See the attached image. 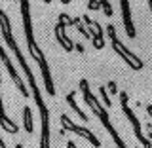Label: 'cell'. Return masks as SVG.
Listing matches in <instances>:
<instances>
[{"mask_svg": "<svg viewBox=\"0 0 152 148\" xmlns=\"http://www.w3.org/2000/svg\"><path fill=\"white\" fill-rule=\"evenodd\" d=\"M80 89H82V95H84L86 104H88V106L93 110V114L99 118V122L103 123V127L108 131V135L112 137V141H114V144H116V148H127V144L124 142V139L120 137V133L114 129V125H112L110 118H108V114H107V108H104L103 104L97 101V97H95V95L91 93V89H89V82H88V80H84V78L80 80Z\"/></svg>", "mask_w": 152, "mask_h": 148, "instance_id": "cell-1", "label": "cell"}, {"mask_svg": "<svg viewBox=\"0 0 152 148\" xmlns=\"http://www.w3.org/2000/svg\"><path fill=\"white\" fill-rule=\"evenodd\" d=\"M28 80V85H31V91H32V97H34V103L40 110V120H42V131H40V148H51L50 146V108L48 104L44 103L42 99V93L36 85V78L34 74L32 76H27Z\"/></svg>", "mask_w": 152, "mask_h": 148, "instance_id": "cell-2", "label": "cell"}, {"mask_svg": "<svg viewBox=\"0 0 152 148\" xmlns=\"http://www.w3.org/2000/svg\"><path fill=\"white\" fill-rule=\"evenodd\" d=\"M21 6V17H23V31H25V38H27V47H28V53L34 61L40 59V55H44V51L38 47L36 44V38L34 32H32V19H31V2L28 0H21L19 2Z\"/></svg>", "mask_w": 152, "mask_h": 148, "instance_id": "cell-3", "label": "cell"}, {"mask_svg": "<svg viewBox=\"0 0 152 148\" xmlns=\"http://www.w3.org/2000/svg\"><path fill=\"white\" fill-rule=\"evenodd\" d=\"M107 34H108V38H110L112 50L116 51V53L120 55L127 65H129V69H133V70H141L142 66H145V63H142L139 57H137V53H133L129 47H127V46L120 40V38L116 36V28H114V25H107Z\"/></svg>", "mask_w": 152, "mask_h": 148, "instance_id": "cell-4", "label": "cell"}, {"mask_svg": "<svg viewBox=\"0 0 152 148\" xmlns=\"http://www.w3.org/2000/svg\"><path fill=\"white\" fill-rule=\"evenodd\" d=\"M0 31H2V36H4V40H6L8 47H10V50H12V53L15 55V59L19 61V65H21L23 72H25V74L32 72V70H31V66L27 65V59H25V57H23L21 50H19L17 42L13 40V32H12V23H10V17L6 15V12H4L2 8H0Z\"/></svg>", "mask_w": 152, "mask_h": 148, "instance_id": "cell-5", "label": "cell"}, {"mask_svg": "<svg viewBox=\"0 0 152 148\" xmlns=\"http://www.w3.org/2000/svg\"><path fill=\"white\" fill-rule=\"evenodd\" d=\"M59 120H61V125H63V127L59 129V135H61V137L65 135V131H72V133H76V135H80L82 139H86L93 148H101V142H99V139L91 133V129H86V127H82V125H76V123H72V122H70V118L66 116V114H61Z\"/></svg>", "mask_w": 152, "mask_h": 148, "instance_id": "cell-6", "label": "cell"}, {"mask_svg": "<svg viewBox=\"0 0 152 148\" xmlns=\"http://www.w3.org/2000/svg\"><path fill=\"white\" fill-rule=\"evenodd\" d=\"M69 25H72V17L66 15V13H59L57 25H55V38H57V42L61 44V47H63L66 53H70V51L74 50V44L70 42V38L66 36V32H65V28Z\"/></svg>", "mask_w": 152, "mask_h": 148, "instance_id": "cell-7", "label": "cell"}, {"mask_svg": "<svg viewBox=\"0 0 152 148\" xmlns=\"http://www.w3.org/2000/svg\"><path fill=\"white\" fill-rule=\"evenodd\" d=\"M127 101H129V99H127V93H126V91H122V93H120V103H122V112H124V114H126V118H127V120H129V123H131V125H133V135H135V137H137V141H139V142H142V141H145V139H146V137H145V135H142V127H141V122H139V120H137V116H135V112H133V110H131V108H129V104H127Z\"/></svg>", "mask_w": 152, "mask_h": 148, "instance_id": "cell-8", "label": "cell"}, {"mask_svg": "<svg viewBox=\"0 0 152 148\" xmlns=\"http://www.w3.org/2000/svg\"><path fill=\"white\" fill-rule=\"evenodd\" d=\"M0 59H2V63H4V66L8 69V72H10V76H12V80H13V84L17 85V89H19V93L23 95V97H28V89L25 87V84H23V80H21V76L17 74V70H15V66H13V63L10 61V57H8V53L4 51V47L0 46Z\"/></svg>", "mask_w": 152, "mask_h": 148, "instance_id": "cell-9", "label": "cell"}, {"mask_svg": "<svg viewBox=\"0 0 152 148\" xmlns=\"http://www.w3.org/2000/svg\"><path fill=\"white\" fill-rule=\"evenodd\" d=\"M80 19H82L86 25H88V27L93 31V32H91V46L95 47V50H103V47H104V40H103V32H104V31H103V27L99 25L97 21H91L88 15H82Z\"/></svg>", "mask_w": 152, "mask_h": 148, "instance_id": "cell-10", "label": "cell"}, {"mask_svg": "<svg viewBox=\"0 0 152 148\" xmlns=\"http://www.w3.org/2000/svg\"><path fill=\"white\" fill-rule=\"evenodd\" d=\"M120 8H122V19H124V28H126L127 38H137V28L133 25L131 19V8L127 0H120Z\"/></svg>", "mask_w": 152, "mask_h": 148, "instance_id": "cell-11", "label": "cell"}, {"mask_svg": "<svg viewBox=\"0 0 152 148\" xmlns=\"http://www.w3.org/2000/svg\"><path fill=\"white\" fill-rule=\"evenodd\" d=\"M0 87H2V74H0ZM0 127H2L6 133H10V135H17L19 127L17 123L13 120H10L6 110H4V103H2V91H0Z\"/></svg>", "mask_w": 152, "mask_h": 148, "instance_id": "cell-12", "label": "cell"}, {"mask_svg": "<svg viewBox=\"0 0 152 148\" xmlns=\"http://www.w3.org/2000/svg\"><path fill=\"white\" fill-rule=\"evenodd\" d=\"M74 97H76V91H70V93H69V95H66V97H65V99H66V103H69V106H70V108H72V110L76 112V116H78V118H80V120H84V122H88V120H89V116H88V114H86V112L82 110V108H80V106H78V104H76V101H74Z\"/></svg>", "mask_w": 152, "mask_h": 148, "instance_id": "cell-13", "label": "cell"}, {"mask_svg": "<svg viewBox=\"0 0 152 148\" xmlns=\"http://www.w3.org/2000/svg\"><path fill=\"white\" fill-rule=\"evenodd\" d=\"M23 125H25V131L28 135H32V112H31V106H23Z\"/></svg>", "mask_w": 152, "mask_h": 148, "instance_id": "cell-14", "label": "cell"}, {"mask_svg": "<svg viewBox=\"0 0 152 148\" xmlns=\"http://www.w3.org/2000/svg\"><path fill=\"white\" fill-rule=\"evenodd\" d=\"M99 93H101V97H103L104 104H107V108H110V106H112V101L108 99V95H107V87H104V85H103L101 89H99Z\"/></svg>", "mask_w": 152, "mask_h": 148, "instance_id": "cell-15", "label": "cell"}, {"mask_svg": "<svg viewBox=\"0 0 152 148\" xmlns=\"http://www.w3.org/2000/svg\"><path fill=\"white\" fill-rule=\"evenodd\" d=\"M101 8L104 9V13H107V17H112V6L108 0H101Z\"/></svg>", "mask_w": 152, "mask_h": 148, "instance_id": "cell-16", "label": "cell"}, {"mask_svg": "<svg viewBox=\"0 0 152 148\" xmlns=\"http://www.w3.org/2000/svg\"><path fill=\"white\" fill-rule=\"evenodd\" d=\"M88 8L89 9H99V8H101V0H89V2H88Z\"/></svg>", "mask_w": 152, "mask_h": 148, "instance_id": "cell-17", "label": "cell"}, {"mask_svg": "<svg viewBox=\"0 0 152 148\" xmlns=\"http://www.w3.org/2000/svg\"><path fill=\"white\" fill-rule=\"evenodd\" d=\"M107 85H108V91H110V93H116V91H118V87H116V82H108Z\"/></svg>", "mask_w": 152, "mask_h": 148, "instance_id": "cell-18", "label": "cell"}, {"mask_svg": "<svg viewBox=\"0 0 152 148\" xmlns=\"http://www.w3.org/2000/svg\"><path fill=\"white\" fill-rule=\"evenodd\" d=\"M141 144H142V148H152V141H148V139H145V141L141 142Z\"/></svg>", "mask_w": 152, "mask_h": 148, "instance_id": "cell-19", "label": "cell"}, {"mask_svg": "<svg viewBox=\"0 0 152 148\" xmlns=\"http://www.w3.org/2000/svg\"><path fill=\"white\" fill-rule=\"evenodd\" d=\"M66 148H78V146H76L74 141H66Z\"/></svg>", "mask_w": 152, "mask_h": 148, "instance_id": "cell-20", "label": "cell"}, {"mask_svg": "<svg viewBox=\"0 0 152 148\" xmlns=\"http://www.w3.org/2000/svg\"><path fill=\"white\" fill-rule=\"evenodd\" d=\"M74 50H76V51H80V53H84V46H82V44H76V46H74Z\"/></svg>", "mask_w": 152, "mask_h": 148, "instance_id": "cell-21", "label": "cell"}, {"mask_svg": "<svg viewBox=\"0 0 152 148\" xmlns=\"http://www.w3.org/2000/svg\"><path fill=\"white\" fill-rule=\"evenodd\" d=\"M146 114L152 118V104H146Z\"/></svg>", "mask_w": 152, "mask_h": 148, "instance_id": "cell-22", "label": "cell"}, {"mask_svg": "<svg viewBox=\"0 0 152 148\" xmlns=\"http://www.w3.org/2000/svg\"><path fill=\"white\" fill-rule=\"evenodd\" d=\"M0 148H6V142H4L2 139H0Z\"/></svg>", "mask_w": 152, "mask_h": 148, "instance_id": "cell-23", "label": "cell"}, {"mask_svg": "<svg viewBox=\"0 0 152 148\" xmlns=\"http://www.w3.org/2000/svg\"><path fill=\"white\" fill-rule=\"evenodd\" d=\"M148 8H150V12H152V0H148Z\"/></svg>", "mask_w": 152, "mask_h": 148, "instance_id": "cell-24", "label": "cell"}, {"mask_svg": "<svg viewBox=\"0 0 152 148\" xmlns=\"http://www.w3.org/2000/svg\"><path fill=\"white\" fill-rule=\"evenodd\" d=\"M15 148H23V144H15Z\"/></svg>", "mask_w": 152, "mask_h": 148, "instance_id": "cell-25", "label": "cell"}]
</instances>
